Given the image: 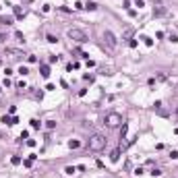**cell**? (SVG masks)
<instances>
[{"label": "cell", "mask_w": 178, "mask_h": 178, "mask_svg": "<svg viewBox=\"0 0 178 178\" xmlns=\"http://www.w3.org/2000/svg\"><path fill=\"white\" fill-rule=\"evenodd\" d=\"M106 139L104 135H100V132H95V135H91L89 137V141H87V147L91 149V151H102L104 147H106Z\"/></svg>", "instance_id": "obj_1"}, {"label": "cell", "mask_w": 178, "mask_h": 178, "mask_svg": "<svg viewBox=\"0 0 178 178\" xmlns=\"http://www.w3.org/2000/svg\"><path fill=\"white\" fill-rule=\"evenodd\" d=\"M104 124H106L108 128H116V126H120V124H122V116H120L118 112H110V114H106Z\"/></svg>", "instance_id": "obj_2"}, {"label": "cell", "mask_w": 178, "mask_h": 178, "mask_svg": "<svg viewBox=\"0 0 178 178\" xmlns=\"http://www.w3.org/2000/svg\"><path fill=\"white\" fill-rule=\"evenodd\" d=\"M66 35H68L73 41H77V43H85V41H87L85 31H83V29H77V27H70V29L66 31Z\"/></svg>", "instance_id": "obj_3"}, {"label": "cell", "mask_w": 178, "mask_h": 178, "mask_svg": "<svg viewBox=\"0 0 178 178\" xmlns=\"http://www.w3.org/2000/svg\"><path fill=\"white\" fill-rule=\"evenodd\" d=\"M104 39H106V43H108L110 48H116V37H114V33L112 31H104Z\"/></svg>", "instance_id": "obj_4"}, {"label": "cell", "mask_w": 178, "mask_h": 178, "mask_svg": "<svg viewBox=\"0 0 178 178\" xmlns=\"http://www.w3.org/2000/svg\"><path fill=\"white\" fill-rule=\"evenodd\" d=\"M166 15H168V11H166V6H162V4L157 2V6L153 8V17H166Z\"/></svg>", "instance_id": "obj_5"}, {"label": "cell", "mask_w": 178, "mask_h": 178, "mask_svg": "<svg viewBox=\"0 0 178 178\" xmlns=\"http://www.w3.org/2000/svg\"><path fill=\"white\" fill-rule=\"evenodd\" d=\"M6 54L13 56V58H23V52L17 50V48H6Z\"/></svg>", "instance_id": "obj_6"}, {"label": "cell", "mask_w": 178, "mask_h": 178, "mask_svg": "<svg viewBox=\"0 0 178 178\" xmlns=\"http://www.w3.org/2000/svg\"><path fill=\"white\" fill-rule=\"evenodd\" d=\"M118 159H120V147L110 151V162H118Z\"/></svg>", "instance_id": "obj_7"}, {"label": "cell", "mask_w": 178, "mask_h": 178, "mask_svg": "<svg viewBox=\"0 0 178 178\" xmlns=\"http://www.w3.org/2000/svg\"><path fill=\"white\" fill-rule=\"evenodd\" d=\"M39 70H41V77H43V79H48V77H50V66H48V64H41V66H39Z\"/></svg>", "instance_id": "obj_8"}, {"label": "cell", "mask_w": 178, "mask_h": 178, "mask_svg": "<svg viewBox=\"0 0 178 178\" xmlns=\"http://www.w3.org/2000/svg\"><path fill=\"white\" fill-rule=\"evenodd\" d=\"M13 11H15V17H17V19H23V17H25V13L21 11V6H13Z\"/></svg>", "instance_id": "obj_9"}, {"label": "cell", "mask_w": 178, "mask_h": 178, "mask_svg": "<svg viewBox=\"0 0 178 178\" xmlns=\"http://www.w3.org/2000/svg\"><path fill=\"white\" fill-rule=\"evenodd\" d=\"M141 39H143V43H145L147 48H151V46H153V39H151V37H147V35H141Z\"/></svg>", "instance_id": "obj_10"}, {"label": "cell", "mask_w": 178, "mask_h": 178, "mask_svg": "<svg viewBox=\"0 0 178 178\" xmlns=\"http://www.w3.org/2000/svg\"><path fill=\"white\" fill-rule=\"evenodd\" d=\"M13 17H0V23H4V25H13Z\"/></svg>", "instance_id": "obj_11"}, {"label": "cell", "mask_w": 178, "mask_h": 178, "mask_svg": "<svg viewBox=\"0 0 178 178\" xmlns=\"http://www.w3.org/2000/svg\"><path fill=\"white\" fill-rule=\"evenodd\" d=\"M68 147L70 149H79L81 147V141H68Z\"/></svg>", "instance_id": "obj_12"}, {"label": "cell", "mask_w": 178, "mask_h": 178, "mask_svg": "<svg viewBox=\"0 0 178 178\" xmlns=\"http://www.w3.org/2000/svg\"><path fill=\"white\" fill-rule=\"evenodd\" d=\"M11 164H13V166H19V164H21V157H19V155H13V157H11Z\"/></svg>", "instance_id": "obj_13"}, {"label": "cell", "mask_w": 178, "mask_h": 178, "mask_svg": "<svg viewBox=\"0 0 178 178\" xmlns=\"http://www.w3.org/2000/svg\"><path fill=\"white\" fill-rule=\"evenodd\" d=\"M85 8H87V11H97V4H95V2H87Z\"/></svg>", "instance_id": "obj_14"}, {"label": "cell", "mask_w": 178, "mask_h": 178, "mask_svg": "<svg viewBox=\"0 0 178 178\" xmlns=\"http://www.w3.org/2000/svg\"><path fill=\"white\" fill-rule=\"evenodd\" d=\"M46 39H48L50 43H56V41H58V37H56V35H52V33L48 35V37H46Z\"/></svg>", "instance_id": "obj_15"}, {"label": "cell", "mask_w": 178, "mask_h": 178, "mask_svg": "<svg viewBox=\"0 0 178 178\" xmlns=\"http://www.w3.org/2000/svg\"><path fill=\"white\" fill-rule=\"evenodd\" d=\"M151 176H153V178H157V176H162V170H157V168H153V170H151Z\"/></svg>", "instance_id": "obj_16"}, {"label": "cell", "mask_w": 178, "mask_h": 178, "mask_svg": "<svg viewBox=\"0 0 178 178\" xmlns=\"http://www.w3.org/2000/svg\"><path fill=\"white\" fill-rule=\"evenodd\" d=\"M2 122L4 124H13V116H2Z\"/></svg>", "instance_id": "obj_17"}, {"label": "cell", "mask_w": 178, "mask_h": 178, "mask_svg": "<svg viewBox=\"0 0 178 178\" xmlns=\"http://www.w3.org/2000/svg\"><path fill=\"white\" fill-rule=\"evenodd\" d=\"M19 73L25 77V75H29V68H27V66H21V68H19Z\"/></svg>", "instance_id": "obj_18"}, {"label": "cell", "mask_w": 178, "mask_h": 178, "mask_svg": "<svg viewBox=\"0 0 178 178\" xmlns=\"http://www.w3.org/2000/svg\"><path fill=\"white\" fill-rule=\"evenodd\" d=\"M39 126H41L39 120H31V128H39Z\"/></svg>", "instance_id": "obj_19"}, {"label": "cell", "mask_w": 178, "mask_h": 178, "mask_svg": "<svg viewBox=\"0 0 178 178\" xmlns=\"http://www.w3.org/2000/svg\"><path fill=\"white\" fill-rule=\"evenodd\" d=\"M46 126H48V128H54L56 122H54V120H46Z\"/></svg>", "instance_id": "obj_20"}, {"label": "cell", "mask_w": 178, "mask_h": 178, "mask_svg": "<svg viewBox=\"0 0 178 178\" xmlns=\"http://www.w3.org/2000/svg\"><path fill=\"white\" fill-rule=\"evenodd\" d=\"M75 170H77V168H75V166H68V168H66V170H64V172H66V174H75Z\"/></svg>", "instance_id": "obj_21"}, {"label": "cell", "mask_w": 178, "mask_h": 178, "mask_svg": "<svg viewBox=\"0 0 178 178\" xmlns=\"http://www.w3.org/2000/svg\"><path fill=\"white\" fill-rule=\"evenodd\" d=\"M128 48H137V39H130L128 41Z\"/></svg>", "instance_id": "obj_22"}, {"label": "cell", "mask_w": 178, "mask_h": 178, "mask_svg": "<svg viewBox=\"0 0 178 178\" xmlns=\"http://www.w3.org/2000/svg\"><path fill=\"white\" fill-rule=\"evenodd\" d=\"M27 145L29 147H35V139H27Z\"/></svg>", "instance_id": "obj_23"}, {"label": "cell", "mask_w": 178, "mask_h": 178, "mask_svg": "<svg viewBox=\"0 0 178 178\" xmlns=\"http://www.w3.org/2000/svg\"><path fill=\"white\" fill-rule=\"evenodd\" d=\"M135 4H137L139 8H141V6H145V2H143V0H137V2H135Z\"/></svg>", "instance_id": "obj_24"}, {"label": "cell", "mask_w": 178, "mask_h": 178, "mask_svg": "<svg viewBox=\"0 0 178 178\" xmlns=\"http://www.w3.org/2000/svg\"><path fill=\"white\" fill-rule=\"evenodd\" d=\"M4 39H6V37H4V35H2V33H0V41H4Z\"/></svg>", "instance_id": "obj_25"}, {"label": "cell", "mask_w": 178, "mask_h": 178, "mask_svg": "<svg viewBox=\"0 0 178 178\" xmlns=\"http://www.w3.org/2000/svg\"><path fill=\"white\" fill-rule=\"evenodd\" d=\"M176 116H178V106H176Z\"/></svg>", "instance_id": "obj_26"}]
</instances>
